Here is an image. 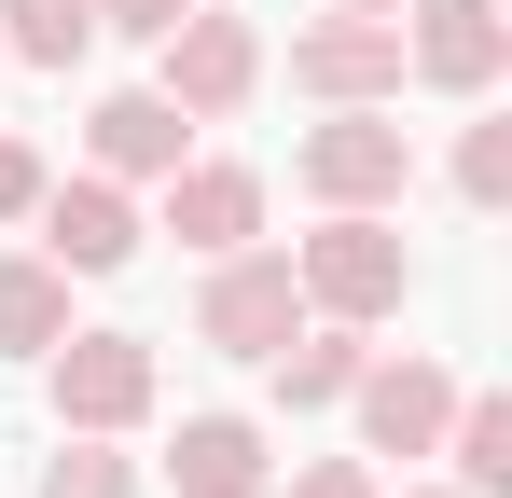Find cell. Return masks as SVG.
<instances>
[{"instance_id":"obj_19","label":"cell","mask_w":512,"mask_h":498,"mask_svg":"<svg viewBox=\"0 0 512 498\" xmlns=\"http://www.w3.org/2000/svg\"><path fill=\"white\" fill-rule=\"evenodd\" d=\"M28 208H42V153H28V139H0V222H28Z\"/></svg>"},{"instance_id":"obj_7","label":"cell","mask_w":512,"mask_h":498,"mask_svg":"<svg viewBox=\"0 0 512 498\" xmlns=\"http://www.w3.org/2000/svg\"><path fill=\"white\" fill-rule=\"evenodd\" d=\"M291 83L333 97V111L402 97V14H333V28H305V42H291Z\"/></svg>"},{"instance_id":"obj_9","label":"cell","mask_w":512,"mask_h":498,"mask_svg":"<svg viewBox=\"0 0 512 498\" xmlns=\"http://www.w3.org/2000/svg\"><path fill=\"white\" fill-rule=\"evenodd\" d=\"M346 402H360V443H374V457H429V443H443V415H457V388H443L429 360H360V388H346Z\"/></svg>"},{"instance_id":"obj_1","label":"cell","mask_w":512,"mask_h":498,"mask_svg":"<svg viewBox=\"0 0 512 498\" xmlns=\"http://www.w3.org/2000/svg\"><path fill=\"white\" fill-rule=\"evenodd\" d=\"M291 277H305V319H360V332H374L402 291H416V249L388 236L374 208H333L319 236L291 249Z\"/></svg>"},{"instance_id":"obj_21","label":"cell","mask_w":512,"mask_h":498,"mask_svg":"<svg viewBox=\"0 0 512 498\" xmlns=\"http://www.w3.org/2000/svg\"><path fill=\"white\" fill-rule=\"evenodd\" d=\"M291 498H374V471L360 457H319V471H291Z\"/></svg>"},{"instance_id":"obj_11","label":"cell","mask_w":512,"mask_h":498,"mask_svg":"<svg viewBox=\"0 0 512 498\" xmlns=\"http://www.w3.org/2000/svg\"><path fill=\"white\" fill-rule=\"evenodd\" d=\"M167 471H180V498H263V485H277V457H263L250 415H180Z\"/></svg>"},{"instance_id":"obj_12","label":"cell","mask_w":512,"mask_h":498,"mask_svg":"<svg viewBox=\"0 0 512 498\" xmlns=\"http://www.w3.org/2000/svg\"><path fill=\"white\" fill-rule=\"evenodd\" d=\"M180 139H194V111H180L167 83H139V97H97V166L111 180H167Z\"/></svg>"},{"instance_id":"obj_18","label":"cell","mask_w":512,"mask_h":498,"mask_svg":"<svg viewBox=\"0 0 512 498\" xmlns=\"http://www.w3.org/2000/svg\"><path fill=\"white\" fill-rule=\"evenodd\" d=\"M457 194H471V208H499V194H512V125H499V111L457 139Z\"/></svg>"},{"instance_id":"obj_17","label":"cell","mask_w":512,"mask_h":498,"mask_svg":"<svg viewBox=\"0 0 512 498\" xmlns=\"http://www.w3.org/2000/svg\"><path fill=\"white\" fill-rule=\"evenodd\" d=\"M42 498H125V457H111V429H70V457L42 471Z\"/></svg>"},{"instance_id":"obj_4","label":"cell","mask_w":512,"mask_h":498,"mask_svg":"<svg viewBox=\"0 0 512 498\" xmlns=\"http://www.w3.org/2000/svg\"><path fill=\"white\" fill-rule=\"evenodd\" d=\"M402 180H416V139H402L374 97L305 139V194H319V208H402Z\"/></svg>"},{"instance_id":"obj_22","label":"cell","mask_w":512,"mask_h":498,"mask_svg":"<svg viewBox=\"0 0 512 498\" xmlns=\"http://www.w3.org/2000/svg\"><path fill=\"white\" fill-rule=\"evenodd\" d=\"M402 498H471V485H402Z\"/></svg>"},{"instance_id":"obj_8","label":"cell","mask_w":512,"mask_h":498,"mask_svg":"<svg viewBox=\"0 0 512 498\" xmlns=\"http://www.w3.org/2000/svg\"><path fill=\"white\" fill-rule=\"evenodd\" d=\"M42 263H70V277H111V263H139V208L111 194V180H42Z\"/></svg>"},{"instance_id":"obj_5","label":"cell","mask_w":512,"mask_h":498,"mask_svg":"<svg viewBox=\"0 0 512 498\" xmlns=\"http://www.w3.org/2000/svg\"><path fill=\"white\" fill-rule=\"evenodd\" d=\"M416 28H402V70H429L443 97H485V83L512 70V28H499V0H402Z\"/></svg>"},{"instance_id":"obj_10","label":"cell","mask_w":512,"mask_h":498,"mask_svg":"<svg viewBox=\"0 0 512 498\" xmlns=\"http://www.w3.org/2000/svg\"><path fill=\"white\" fill-rule=\"evenodd\" d=\"M167 236L208 249V263L250 249L263 236V180H250V166H167Z\"/></svg>"},{"instance_id":"obj_16","label":"cell","mask_w":512,"mask_h":498,"mask_svg":"<svg viewBox=\"0 0 512 498\" xmlns=\"http://www.w3.org/2000/svg\"><path fill=\"white\" fill-rule=\"evenodd\" d=\"M443 457H457V485H471V498H512V402L471 388V402L443 415Z\"/></svg>"},{"instance_id":"obj_15","label":"cell","mask_w":512,"mask_h":498,"mask_svg":"<svg viewBox=\"0 0 512 498\" xmlns=\"http://www.w3.org/2000/svg\"><path fill=\"white\" fill-rule=\"evenodd\" d=\"M97 42V0H0V56H28V70H84Z\"/></svg>"},{"instance_id":"obj_6","label":"cell","mask_w":512,"mask_h":498,"mask_svg":"<svg viewBox=\"0 0 512 498\" xmlns=\"http://www.w3.org/2000/svg\"><path fill=\"white\" fill-rule=\"evenodd\" d=\"M250 83H263V42H250V14H208V0H194V14L167 28V97L194 111V125H222V111H236Z\"/></svg>"},{"instance_id":"obj_20","label":"cell","mask_w":512,"mask_h":498,"mask_svg":"<svg viewBox=\"0 0 512 498\" xmlns=\"http://www.w3.org/2000/svg\"><path fill=\"white\" fill-rule=\"evenodd\" d=\"M180 14H194V0H97V28H139V42H167Z\"/></svg>"},{"instance_id":"obj_13","label":"cell","mask_w":512,"mask_h":498,"mask_svg":"<svg viewBox=\"0 0 512 498\" xmlns=\"http://www.w3.org/2000/svg\"><path fill=\"white\" fill-rule=\"evenodd\" d=\"M70 332V263H0V360H42Z\"/></svg>"},{"instance_id":"obj_14","label":"cell","mask_w":512,"mask_h":498,"mask_svg":"<svg viewBox=\"0 0 512 498\" xmlns=\"http://www.w3.org/2000/svg\"><path fill=\"white\" fill-rule=\"evenodd\" d=\"M360 360H374V346H360V319L291 332V346H277V402H291V415H305V402H346V388H360Z\"/></svg>"},{"instance_id":"obj_2","label":"cell","mask_w":512,"mask_h":498,"mask_svg":"<svg viewBox=\"0 0 512 498\" xmlns=\"http://www.w3.org/2000/svg\"><path fill=\"white\" fill-rule=\"evenodd\" d=\"M194 332H208L222 360H277V346L305 332V277H291L277 249H222V263H208V305H194Z\"/></svg>"},{"instance_id":"obj_23","label":"cell","mask_w":512,"mask_h":498,"mask_svg":"<svg viewBox=\"0 0 512 498\" xmlns=\"http://www.w3.org/2000/svg\"><path fill=\"white\" fill-rule=\"evenodd\" d=\"M346 14H402V0H346Z\"/></svg>"},{"instance_id":"obj_3","label":"cell","mask_w":512,"mask_h":498,"mask_svg":"<svg viewBox=\"0 0 512 498\" xmlns=\"http://www.w3.org/2000/svg\"><path fill=\"white\" fill-rule=\"evenodd\" d=\"M56 429H139L153 415V346L139 332H56Z\"/></svg>"}]
</instances>
